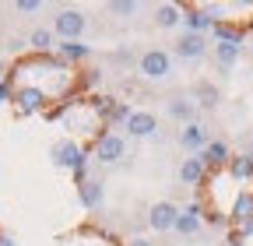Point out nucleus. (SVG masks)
<instances>
[{
    "instance_id": "nucleus-23",
    "label": "nucleus",
    "mask_w": 253,
    "mask_h": 246,
    "mask_svg": "<svg viewBox=\"0 0 253 246\" xmlns=\"http://www.w3.org/2000/svg\"><path fill=\"white\" fill-rule=\"evenodd\" d=\"M32 46H36V49H49L53 46V36L46 32V28H36V32H32V39H28Z\"/></svg>"
},
{
    "instance_id": "nucleus-25",
    "label": "nucleus",
    "mask_w": 253,
    "mask_h": 246,
    "mask_svg": "<svg viewBox=\"0 0 253 246\" xmlns=\"http://www.w3.org/2000/svg\"><path fill=\"white\" fill-rule=\"evenodd\" d=\"M126 246H151L148 239H141V236H134V239H126Z\"/></svg>"
},
{
    "instance_id": "nucleus-7",
    "label": "nucleus",
    "mask_w": 253,
    "mask_h": 246,
    "mask_svg": "<svg viewBox=\"0 0 253 246\" xmlns=\"http://www.w3.org/2000/svg\"><path fill=\"white\" fill-rule=\"evenodd\" d=\"M214 11H218V7H186V11H183V25H186V32L201 36L204 28H214V25H218Z\"/></svg>"
},
{
    "instance_id": "nucleus-20",
    "label": "nucleus",
    "mask_w": 253,
    "mask_h": 246,
    "mask_svg": "<svg viewBox=\"0 0 253 246\" xmlns=\"http://www.w3.org/2000/svg\"><path fill=\"white\" fill-rule=\"evenodd\" d=\"M229 172H232L236 179H253V155H236V159L229 162Z\"/></svg>"
},
{
    "instance_id": "nucleus-16",
    "label": "nucleus",
    "mask_w": 253,
    "mask_h": 246,
    "mask_svg": "<svg viewBox=\"0 0 253 246\" xmlns=\"http://www.w3.org/2000/svg\"><path fill=\"white\" fill-rule=\"evenodd\" d=\"M183 21V7L179 4H158L155 7V25L158 28H176Z\"/></svg>"
},
{
    "instance_id": "nucleus-24",
    "label": "nucleus",
    "mask_w": 253,
    "mask_h": 246,
    "mask_svg": "<svg viewBox=\"0 0 253 246\" xmlns=\"http://www.w3.org/2000/svg\"><path fill=\"white\" fill-rule=\"evenodd\" d=\"M14 7H18V11H25V14H32V11H39L42 4H39V0H18Z\"/></svg>"
},
{
    "instance_id": "nucleus-8",
    "label": "nucleus",
    "mask_w": 253,
    "mask_h": 246,
    "mask_svg": "<svg viewBox=\"0 0 253 246\" xmlns=\"http://www.w3.org/2000/svg\"><path fill=\"white\" fill-rule=\"evenodd\" d=\"M166 113H169L176 123H183V127L197 123V102H194V99H186V95H172V99L166 102Z\"/></svg>"
},
{
    "instance_id": "nucleus-26",
    "label": "nucleus",
    "mask_w": 253,
    "mask_h": 246,
    "mask_svg": "<svg viewBox=\"0 0 253 246\" xmlns=\"http://www.w3.org/2000/svg\"><path fill=\"white\" fill-rule=\"evenodd\" d=\"M7 99V84H0V102H4Z\"/></svg>"
},
{
    "instance_id": "nucleus-2",
    "label": "nucleus",
    "mask_w": 253,
    "mask_h": 246,
    "mask_svg": "<svg viewBox=\"0 0 253 246\" xmlns=\"http://www.w3.org/2000/svg\"><path fill=\"white\" fill-rule=\"evenodd\" d=\"M49 159H53V165H60V169H71V172H81L84 169V151H81V144L78 141H71V137H63V141H56L53 148H49Z\"/></svg>"
},
{
    "instance_id": "nucleus-14",
    "label": "nucleus",
    "mask_w": 253,
    "mask_h": 246,
    "mask_svg": "<svg viewBox=\"0 0 253 246\" xmlns=\"http://www.w3.org/2000/svg\"><path fill=\"white\" fill-rule=\"evenodd\" d=\"M102 194H106V187H102L99 179H84L81 187H78V201L84 207H99L102 204Z\"/></svg>"
},
{
    "instance_id": "nucleus-4",
    "label": "nucleus",
    "mask_w": 253,
    "mask_h": 246,
    "mask_svg": "<svg viewBox=\"0 0 253 246\" xmlns=\"http://www.w3.org/2000/svg\"><path fill=\"white\" fill-rule=\"evenodd\" d=\"M84 25H88V18H84L81 11L67 7V11H60V14L53 18V32H56V36H60L63 42H74V39H81Z\"/></svg>"
},
{
    "instance_id": "nucleus-6",
    "label": "nucleus",
    "mask_w": 253,
    "mask_h": 246,
    "mask_svg": "<svg viewBox=\"0 0 253 246\" xmlns=\"http://www.w3.org/2000/svg\"><path fill=\"white\" fill-rule=\"evenodd\" d=\"M123 130L130 134V137H151L158 130V116L148 113V109H130V116H126L123 123Z\"/></svg>"
},
{
    "instance_id": "nucleus-21",
    "label": "nucleus",
    "mask_w": 253,
    "mask_h": 246,
    "mask_svg": "<svg viewBox=\"0 0 253 246\" xmlns=\"http://www.w3.org/2000/svg\"><path fill=\"white\" fill-rule=\"evenodd\" d=\"M56 49H60V56H63V60H84V56L91 53L81 39H74V42H60Z\"/></svg>"
},
{
    "instance_id": "nucleus-19",
    "label": "nucleus",
    "mask_w": 253,
    "mask_h": 246,
    "mask_svg": "<svg viewBox=\"0 0 253 246\" xmlns=\"http://www.w3.org/2000/svg\"><path fill=\"white\" fill-rule=\"evenodd\" d=\"M232 218H236L239 225H250V222H253V194H239V197H236Z\"/></svg>"
},
{
    "instance_id": "nucleus-1",
    "label": "nucleus",
    "mask_w": 253,
    "mask_h": 246,
    "mask_svg": "<svg viewBox=\"0 0 253 246\" xmlns=\"http://www.w3.org/2000/svg\"><path fill=\"white\" fill-rule=\"evenodd\" d=\"M137 71L148 81H166L172 74V53H166V49H144L141 60H137Z\"/></svg>"
},
{
    "instance_id": "nucleus-9",
    "label": "nucleus",
    "mask_w": 253,
    "mask_h": 246,
    "mask_svg": "<svg viewBox=\"0 0 253 246\" xmlns=\"http://www.w3.org/2000/svg\"><path fill=\"white\" fill-rule=\"evenodd\" d=\"M208 53V42H204V36H194V32H186V36H179V42H176V56L179 60H201Z\"/></svg>"
},
{
    "instance_id": "nucleus-28",
    "label": "nucleus",
    "mask_w": 253,
    "mask_h": 246,
    "mask_svg": "<svg viewBox=\"0 0 253 246\" xmlns=\"http://www.w3.org/2000/svg\"><path fill=\"white\" fill-rule=\"evenodd\" d=\"M0 71H4V64H0Z\"/></svg>"
},
{
    "instance_id": "nucleus-15",
    "label": "nucleus",
    "mask_w": 253,
    "mask_h": 246,
    "mask_svg": "<svg viewBox=\"0 0 253 246\" xmlns=\"http://www.w3.org/2000/svg\"><path fill=\"white\" fill-rule=\"evenodd\" d=\"M239 49H243V42H218V46H214V64H218L221 71L236 67V60H239Z\"/></svg>"
},
{
    "instance_id": "nucleus-3",
    "label": "nucleus",
    "mask_w": 253,
    "mask_h": 246,
    "mask_svg": "<svg viewBox=\"0 0 253 246\" xmlns=\"http://www.w3.org/2000/svg\"><path fill=\"white\" fill-rule=\"evenodd\" d=\"M95 159L102 165H116L120 159H126V137H120L113 130L99 134V141H95Z\"/></svg>"
},
{
    "instance_id": "nucleus-27",
    "label": "nucleus",
    "mask_w": 253,
    "mask_h": 246,
    "mask_svg": "<svg viewBox=\"0 0 253 246\" xmlns=\"http://www.w3.org/2000/svg\"><path fill=\"white\" fill-rule=\"evenodd\" d=\"M0 246H14V243H11V239H7V236H0Z\"/></svg>"
},
{
    "instance_id": "nucleus-12",
    "label": "nucleus",
    "mask_w": 253,
    "mask_h": 246,
    "mask_svg": "<svg viewBox=\"0 0 253 246\" xmlns=\"http://www.w3.org/2000/svg\"><path fill=\"white\" fill-rule=\"evenodd\" d=\"M201 159H204V165H208V169H218V165H229V162H232L229 144H225V141H208V148L201 151Z\"/></svg>"
},
{
    "instance_id": "nucleus-13",
    "label": "nucleus",
    "mask_w": 253,
    "mask_h": 246,
    "mask_svg": "<svg viewBox=\"0 0 253 246\" xmlns=\"http://www.w3.org/2000/svg\"><path fill=\"white\" fill-rule=\"evenodd\" d=\"M176 232H179V236H194V232H201V207H197V204H190V207L179 211Z\"/></svg>"
},
{
    "instance_id": "nucleus-22",
    "label": "nucleus",
    "mask_w": 253,
    "mask_h": 246,
    "mask_svg": "<svg viewBox=\"0 0 253 246\" xmlns=\"http://www.w3.org/2000/svg\"><path fill=\"white\" fill-rule=\"evenodd\" d=\"M137 0H113V4H109V11L113 14H137Z\"/></svg>"
},
{
    "instance_id": "nucleus-10",
    "label": "nucleus",
    "mask_w": 253,
    "mask_h": 246,
    "mask_svg": "<svg viewBox=\"0 0 253 246\" xmlns=\"http://www.w3.org/2000/svg\"><path fill=\"white\" fill-rule=\"evenodd\" d=\"M204 176H208V165H204V159H201V155L183 159V165H179V183H183V187H197Z\"/></svg>"
},
{
    "instance_id": "nucleus-5",
    "label": "nucleus",
    "mask_w": 253,
    "mask_h": 246,
    "mask_svg": "<svg viewBox=\"0 0 253 246\" xmlns=\"http://www.w3.org/2000/svg\"><path fill=\"white\" fill-rule=\"evenodd\" d=\"M176 218H179V207L172 201H155L148 207V225L155 232H172L176 229Z\"/></svg>"
},
{
    "instance_id": "nucleus-18",
    "label": "nucleus",
    "mask_w": 253,
    "mask_h": 246,
    "mask_svg": "<svg viewBox=\"0 0 253 246\" xmlns=\"http://www.w3.org/2000/svg\"><path fill=\"white\" fill-rule=\"evenodd\" d=\"M18 106H21V113L28 116V113H39L42 106H46V95L39 88H21L18 91Z\"/></svg>"
},
{
    "instance_id": "nucleus-11",
    "label": "nucleus",
    "mask_w": 253,
    "mask_h": 246,
    "mask_svg": "<svg viewBox=\"0 0 253 246\" xmlns=\"http://www.w3.org/2000/svg\"><path fill=\"white\" fill-rule=\"evenodd\" d=\"M179 144L186 151H194V155H201V151L208 148V130L201 127V123H190V127L179 130Z\"/></svg>"
},
{
    "instance_id": "nucleus-17",
    "label": "nucleus",
    "mask_w": 253,
    "mask_h": 246,
    "mask_svg": "<svg viewBox=\"0 0 253 246\" xmlns=\"http://www.w3.org/2000/svg\"><path fill=\"white\" fill-rule=\"evenodd\" d=\"M190 99H194L197 106H204V109H214L221 95H218V88H214L211 81H197V84H194V95H190Z\"/></svg>"
}]
</instances>
